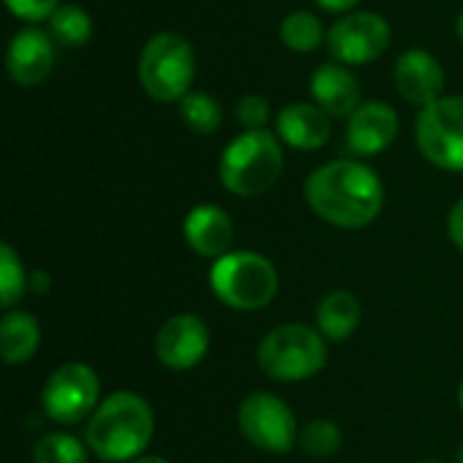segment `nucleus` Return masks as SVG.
<instances>
[{
	"label": "nucleus",
	"mask_w": 463,
	"mask_h": 463,
	"mask_svg": "<svg viewBox=\"0 0 463 463\" xmlns=\"http://www.w3.org/2000/svg\"><path fill=\"white\" fill-rule=\"evenodd\" d=\"M304 195L320 220L345 231L372 225L385 203L380 176L358 160H334L315 168L304 184Z\"/></svg>",
	"instance_id": "f257e3e1"
},
{
	"label": "nucleus",
	"mask_w": 463,
	"mask_h": 463,
	"mask_svg": "<svg viewBox=\"0 0 463 463\" xmlns=\"http://www.w3.org/2000/svg\"><path fill=\"white\" fill-rule=\"evenodd\" d=\"M155 437V412L133 391H117L87 420V448L103 463H133Z\"/></svg>",
	"instance_id": "f03ea898"
},
{
	"label": "nucleus",
	"mask_w": 463,
	"mask_h": 463,
	"mask_svg": "<svg viewBox=\"0 0 463 463\" xmlns=\"http://www.w3.org/2000/svg\"><path fill=\"white\" fill-rule=\"evenodd\" d=\"M285 155L279 136L271 130H244L236 136L220 157V182L239 198H255L269 193L282 176Z\"/></svg>",
	"instance_id": "7ed1b4c3"
},
{
	"label": "nucleus",
	"mask_w": 463,
	"mask_h": 463,
	"mask_svg": "<svg viewBox=\"0 0 463 463\" xmlns=\"http://www.w3.org/2000/svg\"><path fill=\"white\" fill-rule=\"evenodd\" d=\"M328 339L309 326L285 323L271 328L258 345V366L277 383H304L328 364Z\"/></svg>",
	"instance_id": "20e7f679"
},
{
	"label": "nucleus",
	"mask_w": 463,
	"mask_h": 463,
	"mask_svg": "<svg viewBox=\"0 0 463 463\" xmlns=\"http://www.w3.org/2000/svg\"><path fill=\"white\" fill-rule=\"evenodd\" d=\"M209 285L225 307L239 312H258L277 298L279 274L269 258L247 250H233L225 258L214 260L209 271Z\"/></svg>",
	"instance_id": "39448f33"
},
{
	"label": "nucleus",
	"mask_w": 463,
	"mask_h": 463,
	"mask_svg": "<svg viewBox=\"0 0 463 463\" xmlns=\"http://www.w3.org/2000/svg\"><path fill=\"white\" fill-rule=\"evenodd\" d=\"M138 79L152 100H182L195 79V52L190 41L179 33L152 35L138 57Z\"/></svg>",
	"instance_id": "423d86ee"
},
{
	"label": "nucleus",
	"mask_w": 463,
	"mask_h": 463,
	"mask_svg": "<svg viewBox=\"0 0 463 463\" xmlns=\"http://www.w3.org/2000/svg\"><path fill=\"white\" fill-rule=\"evenodd\" d=\"M100 399V380L92 366L71 361L52 372L41 391L43 415L60 426H76L92 418Z\"/></svg>",
	"instance_id": "0eeeda50"
},
{
	"label": "nucleus",
	"mask_w": 463,
	"mask_h": 463,
	"mask_svg": "<svg viewBox=\"0 0 463 463\" xmlns=\"http://www.w3.org/2000/svg\"><path fill=\"white\" fill-rule=\"evenodd\" d=\"M415 138L431 165L463 171V95H448L420 109Z\"/></svg>",
	"instance_id": "6e6552de"
},
{
	"label": "nucleus",
	"mask_w": 463,
	"mask_h": 463,
	"mask_svg": "<svg viewBox=\"0 0 463 463\" xmlns=\"http://www.w3.org/2000/svg\"><path fill=\"white\" fill-rule=\"evenodd\" d=\"M239 431L244 439L271 456L290 453L298 445V423L293 410L274 393L255 391L239 407Z\"/></svg>",
	"instance_id": "1a4fd4ad"
},
{
	"label": "nucleus",
	"mask_w": 463,
	"mask_h": 463,
	"mask_svg": "<svg viewBox=\"0 0 463 463\" xmlns=\"http://www.w3.org/2000/svg\"><path fill=\"white\" fill-rule=\"evenodd\" d=\"M328 52L342 65H366L391 46V24L377 11L347 14L328 30Z\"/></svg>",
	"instance_id": "9d476101"
},
{
	"label": "nucleus",
	"mask_w": 463,
	"mask_h": 463,
	"mask_svg": "<svg viewBox=\"0 0 463 463\" xmlns=\"http://www.w3.org/2000/svg\"><path fill=\"white\" fill-rule=\"evenodd\" d=\"M209 345L206 323L193 312H179L160 326L155 336V355L171 372H190L206 358Z\"/></svg>",
	"instance_id": "9b49d317"
},
{
	"label": "nucleus",
	"mask_w": 463,
	"mask_h": 463,
	"mask_svg": "<svg viewBox=\"0 0 463 463\" xmlns=\"http://www.w3.org/2000/svg\"><path fill=\"white\" fill-rule=\"evenodd\" d=\"M399 136V114L383 100L361 103L347 119V146L358 157H372L385 152Z\"/></svg>",
	"instance_id": "f8f14e48"
},
{
	"label": "nucleus",
	"mask_w": 463,
	"mask_h": 463,
	"mask_svg": "<svg viewBox=\"0 0 463 463\" xmlns=\"http://www.w3.org/2000/svg\"><path fill=\"white\" fill-rule=\"evenodd\" d=\"M54 65V38L38 27H24L19 30L5 54V68L8 76L19 87H35L41 84Z\"/></svg>",
	"instance_id": "ddd939ff"
},
{
	"label": "nucleus",
	"mask_w": 463,
	"mask_h": 463,
	"mask_svg": "<svg viewBox=\"0 0 463 463\" xmlns=\"http://www.w3.org/2000/svg\"><path fill=\"white\" fill-rule=\"evenodd\" d=\"M184 241L195 255L220 260L233 252L236 225L225 209L214 203H201L184 217Z\"/></svg>",
	"instance_id": "4468645a"
},
{
	"label": "nucleus",
	"mask_w": 463,
	"mask_h": 463,
	"mask_svg": "<svg viewBox=\"0 0 463 463\" xmlns=\"http://www.w3.org/2000/svg\"><path fill=\"white\" fill-rule=\"evenodd\" d=\"M393 79H396V90L402 92V98L420 109L439 100L442 90H445V71H442L439 60L423 49L404 52L396 60Z\"/></svg>",
	"instance_id": "2eb2a0df"
},
{
	"label": "nucleus",
	"mask_w": 463,
	"mask_h": 463,
	"mask_svg": "<svg viewBox=\"0 0 463 463\" xmlns=\"http://www.w3.org/2000/svg\"><path fill=\"white\" fill-rule=\"evenodd\" d=\"M331 119L317 103H290L277 114V136L293 149L315 152L331 138Z\"/></svg>",
	"instance_id": "dca6fc26"
},
{
	"label": "nucleus",
	"mask_w": 463,
	"mask_h": 463,
	"mask_svg": "<svg viewBox=\"0 0 463 463\" xmlns=\"http://www.w3.org/2000/svg\"><path fill=\"white\" fill-rule=\"evenodd\" d=\"M312 98L320 109H326L334 119H350V114L361 106V90L353 71L342 62H326L312 73L309 81Z\"/></svg>",
	"instance_id": "f3484780"
},
{
	"label": "nucleus",
	"mask_w": 463,
	"mask_h": 463,
	"mask_svg": "<svg viewBox=\"0 0 463 463\" xmlns=\"http://www.w3.org/2000/svg\"><path fill=\"white\" fill-rule=\"evenodd\" d=\"M41 347V326L33 315L8 309L0 320V353L8 366L27 364Z\"/></svg>",
	"instance_id": "a211bd4d"
},
{
	"label": "nucleus",
	"mask_w": 463,
	"mask_h": 463,
	"mask_svg": "<svg viewBox=\"0 0 463 463\" xmlns=\"http://www.w3.org/2000/svg\"><path fill=\"white\" fill-rule=\"evenodd\" d=\"M361 326V301L350 290H334L317 304V331L328 342H347Z\"/></svg>",
	"instance_id": "6ab92c4d"
},
{
	"label": "nucleus",
	"mask_w": 463,
	"mask_h": 463,
	"mask_svg": "<svg viewBox=\"0 0 463 463\" xmlns=\"http://www.w3.org/2000/svg\"><path fill=\"white\" fill-rule=\"evenodd\" d=\"M49 35L62 43V46H84L92 38V16L73 3H62L52 16H49Z\"/></svg>",
	"instance_id": "aec40b11"
},
{
	"label": "nucleus",
	"mask_w": 463,
	"mask_h": 463,
	"mask_svg": "<svg viewBox=\"0 0 463 463\" xmlns=\"http://www.w3.org/2000/svg\"><path fill=\"white\" fill-rule=\"evenodd\" d=\"M279 38L288 49L293 52H315L323 46V41L328 38L323 30V22L312 14V11H293L282 19L279 27Z\"/></svg>",
	"instance_id": "412c9836"
},
{
	"label": "nucleus",
	"mask_w": 463,
	"mask_h": 463,
	"mask_svg": "<svg viewBox=\"0 0 463 463\" xmlns=\"http://www.w3.org/2000/svg\"><path fill=\"white\" fill-rule=\"evenodd\" d=\"M179 114H182V122L193 133H201V136H209L222 125L220 100H214L209 92H187L179 100Z\"/></svg>",
	"instance_id": "4be33fe9"
},
{
	"label": "nucleus",
	"mask_w": 463,
	"mask_h": 463,
	"mask_svg": "<svg viewBox=\"0 0 463 463\" xmlns=\"http://www.w3.org/2000/svg\"><path fill=\"white\" fill-rule=\"evenodd\" d=\"M30 277L24 274L22 258L14 252L11 244H0V304L3 309H14L22 296L30 290Z\"/></svg>",
	"instance_id": "5701e85b"
},
{
	"label": "nucleus",
	"mask_w": 463,
	"mask_h": 463,
	"mask_svg": "<svg viewBox=\"0 0 463 463\" xmlns=\"http://www.w3.org/2000/svg\"><path fill=\"white\" fill-rule=\"evenodd\" d=\"M87 445L79 442L73 434H46L35 442L33 448V461L35 463H87Z\"/></svg>",
	"instance_id": "b1692460"
},
{
	"label": "nucleus",
	"mask_w": 463,
	"mask_h": 463,
	"mask_svg": "<svg viewBox=\"0 0 463 463\" xmlns=\"http://www.w3.org/2000/svg\"><path fill=\"white\" fill-rule=\"evenodd\" d=\"M298 445L312 458H328L342 448V429L334 420H309L298 434Z\"/></svg>",
	"instance_id": "393cba45"
},
{
	"label": "nucleus",
	"mask_w": 463,
	"mask_h": 463,
	"mask_svg": "<svg viewBox=\"0 0 463 463\" xmlns=\"http://www.w3.org/2000/svg\"><path fill=\"white\" fill-rule=\"evenodd\" d=\"M236 117L247 130H263L271 117V106L263 95H244L236 103Z\"/></svg>",
	"instance_id": "a878e982"
},
{
	"label": "nucleus",
	"mask_w": 463,
	"mask_h": 463,
	"mask_svg": "<svg viewBox=\"0 0 463 463\" xmlns=\"http://www.w3.org/2000/svg\"><path fill=\"white\" fill-rule=\"evenodd\" d=\"M5 8L24 19V22H41V19H49L62 3L60 0H3Z\"/></svg>",
	"instance_id": "bb28decb"
},
{
	"label": "nucleus",
	"mask_w": 463,
	"mask_h": 463,
	"mask_svg": "<svg viewBox=\"0 0 463 463\" xmlns=\"http://www.w3.org/2000/svg\"><path fill=\"white\" fill-rule=\"evenodd\" d=\"M448 236H450V241L463 252V198L450 209V214H448Z\"/></svg>",
	"instance_id": "cd10ccee"
},
{
	"label": "nucleus",
	"mask_w": 463,
	"mask_h": 463,
	"mask_svg": "<svg viewBox=\"0 0 463 463\" xmlns=\"http://www.w3.org/2000/svg\"><path fill=\"white\" fill-rule=\"evenodd\" d=\"M35 296H46L49 293V288H52V279H49V274L46 271H33L30 274V285H27Z\"/></svg>",
	"instance_id": "c85d7f7f"
},
{
	"label": "nucleus",
	"mask_w": 463,
	"mask_h": 463,
	"mask_svg": "<svg viewBox=\"0 0 463 463\" xmlns=\"http://www.w3.org/2000/svg\"><path fill=\"white\" fill-rule=\"evenodd\" d=\"M320 8H326V11H334V14H347V11H353L361 0H315Z\"/></svg>",
	"instance_id": "c756f323"
},
{
	"label": "nucleus",
	"mask_w": 463,
	"mask_h": 463,
	"mask_svg": "<svg viewBox=\"0 0 463 463\" xmlns=\"http://www.w3.org/2000/svg\"><path fill=\"white\" fill-rule=\"evenodd\" d=\"M133 463H168L165 458H160V456H141V458H136Z\"/></svg>",
	"instance_id": "7c9ffc66"
},
{
	"label": "nucleus",
	"mask_w": 463,
	"mask_h": 463,
	"mask_svg": "<svg viewBox=\"0 0 463 463\" xmlns=\"http://www.w3.org/2000/svg\"><path fill=\"white\" fill-rule=\"evenodd\" d=\"M456 30H458V38L463 41V11H461V16H458V22H456Z\"/></svg>",
	"instance_id": "2f4dec72"
},
{
	"label": "nucleus",
	"mask_w": 463,
	"mask_h": 463,
	"mask_svg": "<svg viewBox=\"0 0 463 463\" xmlns=\"http://www.w3.org/2000/svg\"><path fill=\"white\" fill-rule=\"evenodd\" d=\"M458 404H461V412H463V383H461V391H458Z\"/></svg>",
	"instance_id": "473e14b6"
},
{
	"label": "nucleus",
	"mask_w": 463,
	"mask_h": 463,
	"mask_svg": "<svg viewBox=\"0 0 463 463\" xmlns=\"http://www.w3.org/2000/svg\"><path fill=\"white\" fill-rule=\"evenodd\" d=\"M458 463H463V445L458 448Z\"/></svg>",
	"instance_id": "72a5a7b5"
},
{
	"label": "nucleus",
	"mask_w": 463,
	"mask_h": 463,
	"mask_svg": "<svg viewBox=\"0 0 463 463\" xmlns=\"http://www.w3.org/2000/svg\"><path fill=\"white\" fill-rule=\"evenodd\" d=\"M426 463H442V461H426Z\"/></svg>",
	"instance_id": "f704fd0d"
}]
</instances>
